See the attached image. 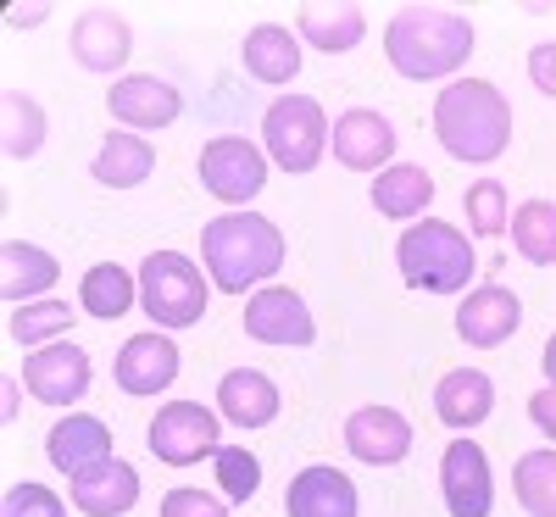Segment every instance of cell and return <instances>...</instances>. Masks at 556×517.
I'll use <instances>...</instances> for the list:
<instances>
[{"label":"cell","mask_w":556,"mask_h":517,"mask_svg":"<svg viewBox=\"0 0 556 517\" xmlns=\"http://www.w3.org/2000/svg\"><path fill=\"white\" fill-rule=\"evenodd\" d=\"M384 56L412 84L451 78L473 56V23L445 7H401L384 28Z\"/></svg>","instance_id":"1"},{"label":"cell","mask_w":556,"mask_h":517,"mask_svg":"<svg viewBox=\"0 0 556 517\" xmlns=\"http://www.w3.org/2000/svg\"><path fill=\"white\" fill-rule=\"evenodd\" d=\"M434 139L456 162H501L513 146V106L490 78H456L434 101Z\"/></svg>","instance_id":"2"},{"label":"cell","mask_w":556,"mask_h":517,"mask_svg":"<svg viewBox=\"0 0 556 517\" xmlns=\"http://www.w3.org/2000/svg\"><path fill=\"white\" fill-rule=\"evenodd\" d=\"M201 262L223 295H245L285 267V234L262 212H223L201 228Z\"/></svg>","instance_id":"3"},{"label":"cell","mask_w":556,"mask_h":517,"mask_svg":"<svg viewBox=\"0 0 556 517\" xmlns=\"http://www.w3.org/2000/svg\"><path fill=\"white\" fill-rule=\"evenodd\" d=\"M395 262L406 290H424V295H462L473 278V245L468 234L445 217H417L406 223V234L395 240Z\"/></svg>","instance_id":"4"},{"label":"cell","mask_w":556,"mask_h":517,"mask_svg":"<svg viewBox=\"0 0 556 517\" xmlns=\"http://www.w3.org/2000/svg\"><path fill=\"white\" fill-rule=\"evenodd\" d=\"M206 278L201 267L184 256V251H151L139 262V306L151 312L156 328H190L206 317Z\"/></svg>","instance_id":"5"},{"label":"cell","mask_w":556,"mask_h":517,"mask_svg":"<svg viewBox=\"0 0 556 517\" xmlns=\"http://www.w3.org/2000/svg\"><path fill=\"white\" fill-rule=\"evenodd\" d=\"M262 139L285 173H312L323 162V146H329V117L312 96H278L262 117Z\"/></svg>","instance_id":"6"},{"label":"cell","mask_w":556,"mask_h":517,"mask_svg":"<svg viewBox=\"0 0 556 517\" xmlns=\"http://www.w3.org/2000/svg\"><path fill=\"white\" fill-rule=\"evenodd\" d=\"M146 445H151V456L167 462V467H195L201 456H217V451H223V429H217V417H212L201 401H167V406L151 417Z\"/></svg>","instance_id":"7"},{"label":"cell","mask_w":556,"mask_h":517,"mask_svg":"<svg viewBox=\"0 0 556 517\" xmlns=\"http://www.w3.org/2000/svg\"><path fill=\"white\" fill-rule=\"evenodd\" d=\"M267 184V156L240 134H217L212 146H201V190L228 201V206H245L262 196Z\"/></svg>","instance_id":"8"},{"label":"cell","mask_w":556,"mask_h":517,"mask_svg":"<svg viewBox=\"0 0 556 517\" xmlns=\"http://www.w3.org/2000/svg\"><path fill=\"white\" fill-rule=\"evenodd\" d=\"M89 379H96V367H89V356L73 345V340H51V345H39L28 362H23V384L34 401L45 406H73L84 401Z\"/></svg>","instance_id":"9"},{"label":"cell","mask_w":556,"mask_h":517,"mask_svg":"<svg viewBox=\"0 0 556 517\" xmlns=\"http://www.w3.org/2000/svg\"><path fill=\"white\" fill-rule=\"evenodd\" d=\"M440 490L451 517H490L495 506V479H490V456L479 440H451L440 456Z\"/></svg>","instance_id":"10"},{"label":"cell","mask_w":556,"mask_h":517,"mask_svg":"<svg viewBox=\"0 0 556 517\" xmlns=\"http://www.w3.org/2000/svg\"><path fill=\"white\" fill-rule=\"evenodd\" d=\"M245 335L262 345H312L317 323H312V306L290 285H267L245 301Z\"/></svg>","instance_id":"11"},{"label":"cell","mask_w":556,"mask_h":517,"mask_svg":"<svg viewBox=\"0 0 556 517\" xmlns=\"http://www.w3.org/2000/svg\"><path fill=\"white\" fill-rule=\"evenodd\" d=\"M106 112L139 134V128H173L184 117V96L167 84V78H151V73H128L112 84V96H106Z\"/></svg>","instance_id":"12"},{"label":"cell","mask_w":556,"mask_h":517,"mask_svg":"<svg viewBox=\"0 0 556 517\" xmlns=\"http://www.w3.org/2000/svg\"><path fill=\"white\" fill-rule=\"evenodd\" d=\"M518 323H523V301L518 290H506V285H484V290H468L456 306V335L479 345V351H495L518 335Z\"/></svg>","instance_id":"13"},{"label":"cell","mask_w":556,"mask_h":517,"mask_svg":"<svg viewBox=\"0 0 556 517\" xmlns=\"http://www.w3.org/2000/svg\"><path fill=\"white\" fill-rule=\"evenodd\" d=\"M329 139H334V162L351 173H384V162L395 156V123L374 106H351Z\"/></svg>","instance_id":"14"},{"label":"cell","mask_w":556,"mask_h":517,"mask_svg":"<svg viewBox=\"0 0 556 517\" xmlns=\"http://www.w3.org/2000/svg\"><path fill=\"white\" fill-rule=\"evenodd\" d=\"M345 451L367 467H395L412 451V423L395 406H356L345 417Z\"/></svg>","instance_id":"15"},{"label":"cell","mask_w":556,"mask_h":517,"mask_svg":"<svg viewBox=\"0 0 556 517\" xmlns=\"http://www.w3.org/2000/svg\"><path fill=\"white\" fill-rule=\"evenodd\" d=\"M128 51H134V28H128L123 12L89 7V12L73 23V62H78L84 73H106V78H112V73H123Z\"/></svg>","instance_id":"16"},{"label":"cell","mask_w":556,"mask_h":517,"mask_svg":"<svg viewBox=\"0 0 556 517\" xmlns=\"http://www.w3.org/2000/svg\"><path fill=\"white\" fill-rule=\"evenodd\" d=\"M178 379V345L162 340L156 328L151 335H134L117 351V390L123 395H162Z\"/></svg>","instance_id":"17"},{"label":"cell","mask_w":556,"mask_h":517,"mask_svg":"<svg viewBox=\"0 0 556 517\" xmlns=\"http://www.w3.org/2000/svg\"><path fill=\"white\" fill-rule=\"evenodd\" d=\"M45 456H51L56 474H89L96 462H112V429L101 417H89V412H67L51 440H45Z\"/></svg>","instance_id":"18"},{"label":"cell","mask_w":556,"mask_h":517,"mask_svg":"<svg viewBox=\"0 0 556 517\" xmlns=\"http://www.w3.org/2000/svg\"><path fill=\"white\" fill-rule=\"evenodd\" d=\"M73 506H78L84 517H123V512L139 506V474H134L123 456L96 462L89 474L73 479Z\"/></svg>","instance_id":"19"},{"label":"cell","mask_w":556,"mask_h":517,"mask_svg":"<svg viewBox=\"0 0 556 517\" xmlns=\"http://www.w3.org/2000/svg\"><path fill=\"white\" fill-rule=\"evenodd\" d=\"M285 512L290 517H356V484L340 474V467H306V474L290 479L285 490Z\"/></svg>","instance_id":"20"},{"label":"cell","mask_w":556,"mask_h":517,"mask_svg":"<svg viewBox=\"0 0 556 517\" xmlns=\"http://www.w3.org/2000/svg\"><path fill=\"white\" fill-rule=\"evenodd\" d=\"M56 278H62V262L51 251H39L28 240H7V245H0V295H7L12 306L45 301V290H51Z\"/></svg>","instance_id":"21"},{"label":"cell","mask_w":556,"mask_h":517,"mask_svg":"<svg viewBox=\"0 0 556 517\" xmlns=\"http://www.w3.org/2000/svg\"><path fill=\"white\" fill-rule=\"evenodd\" d=\"M434 412L445 429H479V423L495 412V384L479 367H451L434 384Z\"/></svg>","instance_id":"22"},{"label":"cell","mask_w":556,"mask_h":517,"mask_svg":"<svg viewBox=\"0 0 556 517\" xmlns=\"http://www.w3.org/2000/svg\"><path fill=\"white\" fill-rule=\"evenodd\" d=\"M295 28H301V39L312 45V51H323V56H345V51H356V45L367 39V17H362V7H351V0H334V7L306 0Z\"/></svg>","instance_id":"23"},{"label":"cell","mask_w":556,"mask_h":517,"mask_svg":"<svg viewBox=\"0 0 556 517\" xmlns=\"http://www.w3.org/2000/svg\"><path fill=\"white\" fill-rule=\"evenodd\" d=\"M217 412L235 423V429H267L278 417V384L256 367H235V373H223V384H217Z\"/></svg>","instance_id":"24"},{"label":"cell","mask_w":556,"mask_h":517,"mask_svg":"<svg viewBox=\"0 0 556 517\" xmlns=\"http://www.w3.org/2000/svg\"><path fill=\"white\" fill-rule=\"evenodd\" d=\"M240 62L262 84H290L301 73V39L290 28H278V23H256L240 45Z\"/></svg>","instance_id":"25"},{"label":"cell","mask_w":556,"mask_h":517,"mask_svg":"<svg viewBox=\"0 0 556 517\" xmlns=\"http://www.w3.org/2000/svg\"><path fill=\"white\" fill-rule=\"evenodd\" d=\"M151 167H156V151H151L139 134H128V128L106 134L101 151H96V162H89L96 184H106V190H139V184L151 178Z\"/></svg>","instance_id":"26"},{"label":"cell","mask_w":556,"mask_h":517,"mask_svg":"<svg viewBox=\"0 0 556 517\" xmlns=\"http://www.w3.org/2000/svg\"><path fill=\"white\" fill-rule=\"evenodd\" d=\"M434 201V178L424 167H412V162H395L374 178V206L379 217H395V223H412V217H424V206Z\"/></svg>","instance_id":"27"},{"label":"cell","mask_w":556,"mask_h":517,"mask_svg":"<svg viewBox=\"0 0 556 517\" xmlns=\"http://www.w3.org/2000/svg\"><path fill=\"white\" fill-rule=\"evenodd\" d=\"M78 295H84V312H89V317L117 323V317L139 301V278H134L128 267H117V262H101V267H89V273H84Z\"/></svg>","instance_id":"28"},{"label":"cell","mask_w":556,"mask_h":517,"mask_svg":"<svg viewBox=\"0 0 556 517\" xmlns=\"http://www.w3.org/2000/svg\"><path fill=\"white\" fill-rule=\"evenodd\" d=\"M39 146H45V112H39V101L7 89V96H0V151H7L12 162H28Z\"/></svg>","instance_id":"29"},{"label":"cell","mask_w":556,"mask_h":517,"mask_svg":"<svg viewBox=\"0 0 556 517\" xmlns=\"http://www.w3.org/2000/svg\"><path fill=\"white\" fill-rule=\"evenodd\" d=\"M513 245L534 267H556V201H523L513 212Z\"/></svg>","instance_id":"30"},{"label":"cell","mask_w":556,"mask_h":517,"mask_svg":"<svg viewBox=\"0 0 556 517\" xmlns=\"http://www.w3.org/2000/svg\"><path fill=\"white\" fill-rule=\"evenodd\" d=\"M513 490L529 517H556V445L551 451H523L513 467Z\"/></svg>","instance_id":"31"},{"label":"cell","mask_w":556,"mask_h":517,"mask_svg":"<svg viewBox=\"0 0 556 517\" xmlns=\"http://www.w3.org/2000/svg\"><path fill=\"white\" fill-rule=\"evenodd\" d=\"M67 328H73V306H67V301H51V295L12 312V340H17V345H34V351L51 345V340H62Z\"/></svg>","instance_id":"32"},{"label":"cell","mask_w":556,"mask_h":517,"mask_svg":"<svg viewBox=\"0 0 556 517\" xmlns=\"http://www.w3.org/2000/svg\"><path fill=\"white\" fill-rule=\"evenodd\" d=\"M462 206H468V228L479 234V240H501V234L513 228V206H506L501 178H479V184H468Z\"/></svg>","instance_id":"33"},{"label":"cell","mask_w":556,"mask_h":517,"mask_svg":"<svg viewBox=\"0 0 556 517\" xmlns=\"http://www.w3.org/2000/svg\"><path fill=\"white\" fill-rule=\"evenodd\" d=\"M212 462H217V484H223L228 501H251L262 490V462L245 445H223Z\"/></svg>","instance_id":"34"},{"label":"cell","mask_w":556,"mask_h":517,"mask_svg":"<svg viewBox=\"0 0 556 517\" xmlns=\"http://www.w3.org/2000/svg\"><path fill=\"white\" fill-rule=\"evenodd\" d=\"M0 517H67V506L51 484H12L0 501Z\"/></svg>","instance_id":"35"},{"label":"cell","mask_w":556,"mask_h":517,"mask_svg":"<svg viewBox=\"0 0 556 517\" xmlns=\"http://www.w3.org/2000/svg\"><path fill=\"white\" fill-rule=\"evenodd\" d=\"M162 517H228V506L217 501V495H206V490H167L162 495Z\"/></svg>","instance_id":"36"},{"label":"cell","mask_w":556,"mask_h":517,"mask_svg":"<svg viewBox=\"0 0 556 517\" xmlns=\"http://www.w3.org/2000/svg\"><path fill=\"white\" fill-rule=\"evenodd\" d=\"M529 78H534L540 96H551V101H556V45H551V39L529 51Z\"/></svg>","instance_id":"37"},{"label":"cell","mask_w":556,"mask_h":517,"mask_svg":"<svg viewBox=\"0 0 556 517\" xmlns=\"http://www.w3.org/2000/svg\"><path fill=\"white\" fill-rule=\"evenodd\" d=\"M529 417H534V429L556 445V384H545V390L529 395Z\"/></svg>","instance_id":"38"},{"label":"cell","mask_w":556,"mask_h":517,"mask_svg":"<svg viewBox=\"0 0 556 517\" xmlns=\"http://www.w3.org/2000/svg\"><path fill=\"white\" fill-rule=\"evenodd\" d=\"M45 17H51V7H45V0H34V7H12V12H7L12 28H34V23H45Z\"/></svg>","instance_id":"39"},{"label":"cell","mask_w":556,"mask_h":517,"mask_svg":"<svg viewBox=\"0 0 556 517\" xmlns=\"http://www.w3.org/2000/svg\"><path fill=\"white\" fill-rule=\"evenodd\" d=\"M0 395H7V423L17 417V379L12 373H0Z\"/></svg>","instance_id":"40"},{"label":"cell","mask_w":556,"mask_h":517,"mask_svg":"<svg viewBox=\"0 0 556 517\" xmlns=\"http://www.w3.org/2000/svg\"><path fill=\"white\" fill-rule=\"evenodd\" d=\"M540 367H545V384H556V335L545 340V356H540Z\"/></svg>","instance_id":"41"}]
</instances>
